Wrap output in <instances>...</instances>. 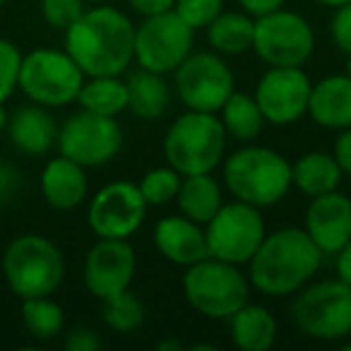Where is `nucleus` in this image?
I'll use <instances>...</instances> for the list:
<instances>
[{
    "instance_id": "1",
    "label": "nucleus",
    "mask_w": 351,
    "mask_h": 351,
    "mask_svg": "<svg viewBox=\"0 0 351 351\" xmlns=\"http://www.w3.org/2000/svg\"><path fill=\"white\" fill-rule=\"evenodd\" d=\"M65 51L84 77L123 75L135 60V25L113 5H97L65 32Z\"/></svg>"
},
{
    "instance_id": "2",
    "label": "nucleus",
    "mask_w": 351,
    "mask_h": 351,
    "mask_svg": "<svg viewBox=\"0 0 351 351\" xmlns=\"http://www.w3.org/2000/svg\"><path fill=\"white\" fill-rule=\"evenodd\" d=\"M322 250L313 243L306 229L284 226L265 236L258 253L248 263L250 287L263 296L284 298L301 291L317 274Z\"/></svg>"
},
{
    "instance_id": "3",
    "label": "nucleus",
    "mask_w": 351,
    "mask_h": 351,
    "mask_svg": "<svg viewBox=\"0 0 351 351\" xmlns=\"http://www.w3.org/2000/svg\"><path fill=\"white\" fill-rule=\"evenodd\" d=\"M226 191L234 200L260 210L282 202L293 186L291 161L263 145H243L221 161Z\"/></svg>"
},
{
    "instance_id": "4",
    "label": "nucleus",
    "mask_w": 351,
    "mask_h": 351,
    "mask_svg": "<svg viewBox=\"0 0 351 351\" xmlns=\"http://www.w3.org/2000/svg\"><path fill=\"white\" fill-rule=\"evenodd\" d=\"M3 279L17 298L53 296L65 282L63 250L41 234H22L3 253Z\"/></svg>"
},
{
    "instance_id": "5",
    "label": "nucleus",
    "mask_w": 351,
    "mask_h": 351,
    "mask_svg": "<svg viewBox=\"0 0 351 351\" xmlns=\"http://www.w3.org/2000/svg\"><path fill=\"white\" fill-rule=\"evenodd\" d=\"M226 130L217 113L186 111L164 135L166 164L181 176L215 173L226 156Z\"/></svg>"
},
{
    "instance_id": "6",
    "label": "nucleus",
    "mask_w": 351,
    "mask_h": 351,
    "mask_svg": "<svg viewBox=\"0 0 351 351\" xmlns=\"http://www.w3.org/2000/svg\"><path fill=\"white\" fill-rule=\"evenodd\" d=\"M250 289L248 272H241V265L212 255L186 267L183 274V296L188 306L212 320H229L250 301Z\"/></svg>"
},
{
    "instance_id": "7",
    "label": "nucleus",
    "mask_w": 351,
    "mask_h": 351,
    "mask_svg": "<svg viewBox=\"0 0 351 351\" xmlns=\"http://www.w3.org/2000/svg\"><path fill=\"white\" fill-rule=\"evenodd\" d=\"M298 332L317 341H341L351 335V287L337 279L306 284L291 303Z\"/></svg>"
},
{
    "instance_id": "8",
    "label": "nucleus",
    "mask_w": 351,
    "mask_h": 351,
    "mask_svg": "<svg viewBox=\"0 0 351 351\" xmlns=\"http://www.w3.org/2000/svg\"><path fill=\"white\" fill-rule=\"evenodd\" d=\"M82 84L84 73L65 49H34L22 56L17 89L32 104L46 108L70 106L77 101Z\"/></svg>"
},
{
    "instance_id": "9",
    "label": "nucleus",
    "mask_w": 351,
    "mask_h": 351,
    "mask_svg": "<svg viewBox=\"0 0 351 351\" xmlns=\"http://www.w3.org/2000/svg\"><path fill=\"white\" fill-rule=\"evenodd\" d=\"M253 51L267 68H303L315 51V32L303 15L282 8L255 17Z\"/></svg>"
},
{
    "instance_id": "10",
    "label": "nucleus",
    "mask_w": 351,
    "mask_h": 351,
    "mask_svg": "<svg viewBox=\"0 0 351 351\" xmlns=\"http://www.w3.org/2000/svg\"><path fill=\"white\" fill-rule=\"evenodd\" d=\"M207 250L212 258L234 265H248L267 236L265 217L260 207L231 200L219 207L205 224Z\"/></svg>"
},
{
    "instance_id": "11",
    "label": "nucleus",
    "mask_w": 351,
    "mask_h": 351,
    "mask_svg": "<svg viewBox=\"0 0 351 351\" xmlns=\"http://www.w3.org/2000/svg\"><path fill=\"white\" fill-rule=\"evenodd\" d=\"M176 73V97L188 111L219 113L236 92L234 70L217 51H193Z\"/></svg>"
},
{
    "instance_id": "12",
    "label": "nucleus",
    "mask_w": 351,
    "mask_h": 351,
    "mask_svg": "<svg viewBox=\"0 0 351 351\" xmlns=\"http://www.w3.org/2000/svg\"><path fill=\"white\" fill-rule=\"evenodd\" d=\"M195 29L186 25L173 10L142 17L135 25V63L152 73H173L193 53Z\"/></svg>"
},
{
    "instance_id": "13",
    "label": "nucleus",
    "mask_w": 351,
    "mask_h": 351,
    "mask_svg": "<svg viewBox=\"0 0 351 351\" xmlns=\"http://www.w3.org/2000/svg\"><path fill=\"white\" fill-rule=\"evenodd\" d=\"M58 152L77 161L84 169H97L118 156L123 147V130L116 118L80 108L58 130Z\"/></svg>"
},
{
    "instance_id": "14",
    "label": "nucleus",
    "mask_w": 351,
    "mask_h": 351,
    "mask_svg": "<svg viewBox=\"0 0 351 351\" xmlns=\"http://www.w3.org/2000/svg\"><path fill=\"white\" fill-rule=\"evenodd\" d=\"M147 200L132 181H113L99 188L87 207V224L97 239L130 241L147 217Z\"/></svg>"
},
{
    "instance_id": "15",
    "label": "nucleus",
    "mask_w": 351,
    "mask_h": 351,
    "mask_svg": "<svg viewBox=\"0 0 351 351\" xmlns=\"http://www.w3.org/2000/svg\"><path fill=\"white\" fill-rule=\"evenodd\" d=\"M313 82L303 68H267L255 87V101L265 121L277 128L291 125L308 113Z\"/></svg>"
},
{
    "instance_id": "16",
    "label": "nucleus",
    "mask_w": 351,
    "mask_h": 351,
    "mask_svg": "<svg viewBox=\"0 0 351 351\" xmlns=\"http://www.w3.org/2000/svg\"><path fill=\"white\" fill-rule=\"evenodd\" d=\"M137 258L130 241L97 239L84 258V287L99 301L128 291L135 279Z\"/></svg>"
},
{
    "instance_id": "17",
    "label": "nucleus",
    "mask_w": 351,
    "mask_h": 351,
    "mask_svg": "<svg viewBox=\"0 0 351 351\" xmlns=\"http://www.w3.org/2000/svg\"><path fill=\"white\" fill-rule=\"evenodd\" d=\"M303 229L322 255H335L351 239V197L339 191L311 197Z\"/></svg>"
},
{
    "instance_id": "18",
    "label": "nucleus",
    "mask_w": 351,
    "mask_h": 351,
    "mask_svg": "<svg viewBox=\"0 0 351 351\" xmlns=\"http://www.w3.org/2000/svg\"><path fill=\"white\" fill-rule=\"evenodd\" d=\"M152 241H154L161 258L178 265V267H191L210 255L202 224L188 219L186 215H171L156 221L154 231H152Z\"/></svg>"
},
{
    "instance_id": "19",
    "label": "nucleus",
    "mask_w": 351,
    "mask_h": 351,
    "mask_svg": "<svg viewBox=\"0 0 351 351\" xmlns=\"http://www.w3.org/2000/svg\"><path fill=\"white\" fill-rule=\"evenodd\" d=\"M39 188L44 200L58 212H73L89 197L87 169L77 161L58 154L41 169Z\"/></svg>"
},
{
    "instance_id": "20",
    "label": "nucleus",
    "mask_w": 351,
    "mask_h": 351,
    "mask_svg": "<svg viewBox=\"0 0 351 351\" xmlns=\"http://www.w3.org/2000/svg\"><path fill=\"white\" fill-rule=\"evenodd\" d=\"M8 137L12 147L22 154L41 156L49 154L58 145V130L51 108L39 106V104H27L20 106L8 116Z\"/></svg>"
},
{
    "instance_id": "21",
    "label": "nucleus",
    "mask_w": 351,
    "mask_h": 351,
    "mask_svg": "<svg viewBox=\"0 0 351 351\" xmlns=\"http://www.w3.org/2000/svg\"><path fill=\"white\" fill-rule=\"evenodd\" d=\"M308 116L327 130L351 128V77L346 73L327 75L313 82Z\"/></svg>"
},
{
    "instance_id": "22",
    "label": "nucleus",
    "mask_w": 351,
    "mask_h": 351,
    "mask_svg": "<svg viewBox=\"0 0 351 351\" xmlns=\"http://www.w3.org/2000/svg\"><path fill=\"white\" fill-rule=\"evenodd\" d=\"M231 341L241 351H267L277 341V320L263 303H245L229 317Z\"/></svg>"
},
{
    "instance_id": "23",
    "label": "nucleus",
    "mask_w": 351,
    "mask_h": 351,
    "mask_svg": "<svg viewBox=\"0 0 351 351\" xmlns=\"http://www.w3.org/2000/svg\"><path fill=\"white\" fill-rule=\"evenodd\" d=\"M128 84V111L142 121H156L171 106V87L161 73L140 68L130 73Z\"/></svg>"
},
{
    "instance_id": "24",
    "label": "nucleus",
    "mask_w": 351,
    "mask_h": 351,
    "mask_svg": "<svg viewBox=\"0 0 351 351\" xmlns=\"http://www.w3.org/2000/svg\"><path fill=\"white\" fill-rule=\"evenodd\" d=\"M341 169L330 152H306L291 164L293 188L306 197H317L332 193L341 183Z\"/></svg>"
},
{
    "instance_id": "25",
    "label": "nucleus",
    "mask_w": 351,
    "mask_h": 351,
    "mask_svg": "<svg viewBox=\"0 0 351 351\" xmlns=\"http://www.w3.org/2000/svg\"><path fill=\"white\" fill-rule=\"evenodd\" d=\"M176 202H178L181 215L205 226L224 205V193H221L219 181L212 173L183 176Z\"/></svg>"
},
{
    "instance_id": "26",
    "label": "nucleus",
    "mask_w": 351,
    "mask_h": 351,
    "mask_svg": "<svg viewBox=\"0 0 351 351\" xmlns=\"http://www.w3.org/2000/svg\"><path fill=\"white\" fill-rule=\"evenodd\" d=\"M207 44L219 56H241L253 49L255 34V17H250L245 10L241 12H221L219 17L205 27Z\"/></svg>"
},
{
    "instance_id": "27",
    "label": "nucleus",
    "mask_w": 351,
    "mask_h": 351,
    "mask_svg": "<svg viewBox=\"0 0 351 351\" xmlns=\"http://www.w3.org/2000/svg\"><path fill=\"white\" fill-rule=\"evenodd\" d=\"M80 108L99 113V116L118 118L128 111V84L121 75H99L84 77V84L77 97Z\"/></svg>"
},
{
    "instance_id": "28",
    "label": "nucleus",
    "mask_w": 351,
    "mask_h": 351,
    "mask_svg": "<svg viewBox=\"0 0 351 351\" xmlns=\"http://www.w3.org/2000/svg\"><path fill=\"white\" fill-rule=\"evenodd\" d=\"M219 121L226 130V137L236 142H250L263 132L265 128V116L260 111L258 101H255L253 94H245V92H234L226 104L219 108Z\"/></svg>"
},
{
    "instance_id": "29",
    "label": "nucleus",
    "mask_w": 351,
    "mask_h": 351,
    "mask_svg": "<svg viewBox=\"0 0 351 351\" xmlns=\"http://www.w3.org/2000/svg\"><path fill=\"white\" fill-rule=\"evenodd\" d=\"M22 322L29 337L39 341H49L63 332L65 313L53 296H32L22 298Z\"/></svg>"
},
{
    "instance_id": "30",
    "label": "nucleus",
    "mask_w": 351,
    "mask_h": 351,
    "mask_svg": "<svg viewBox=\"0 0 351 351\" xmlns=\"http://www.w3.org/2000/svg\"><path fill=\"white\" fill-rule=\"evenodd\" d=\"M104 303V322H106L108 330L118 332V335H130V332L140 330L142 322H145V306L135 293L128 289V291L118 293V296L106 298Z\"/></svg>"
},
{
    "instance_id": "31",
    "label": "nucleus",
    "mask_w": 351,
    "mask_h": 351,
    "mask_svg": "<svg viewBox=\"0 0 351 351\" xmlns=\"http://www.w3.org/2000/svg\"><path fill=\"white\" fill-rule=\"evenodd\" d=\"M183 176L173 169V166H156V169H149L145 176L140 178V193L147 200L149 207H164L169 202L176 200L178 195V188H181Z\"/></svg>"
},
{
    "instance_id": "32",
    "label": "nucleus",
    "mask_w": 351,
    "mask_h": 351,
    "mask_svg": "<svg viewBox=\"0 0 351 351\" xmlns=\"http://www.w3.org/2000/svg\"><path fill=\"white\" fill-rule=\"evenodd\" d=\"M173 12L191 29H205L215 17L224 12V0H176Z\"/></svg>"
},
{
    "instance_id": "33",
    "label": "nucleus",
    "mask_w": 351,
    "mask_h": 351,
    "mask_svg": "<svg viewBox=\"0 0 351 351\" xmlns=\"http://www.w3.org/2000/svg\"><path fill=\"white\" fill-rule=\"evenodd\" d=\"M22 68V51L10 39H0V104L17 92Z\"/></svg>"
},
{
    "instance_id": "34",
    "label": "nucleus",
    "mask_w": 351,
    "mask_h": 351,
    "mask_svg": "<svg viewBox=\"0 0 351 351\" xmlns=\"http://www.w3.org/2000/svg\"><path fill=\"white\" fill-rule=\"evenodd\" d=\"M46 25L56 32H68L84 15V0H39Z\"/></svg>"
},
{
    "instance_id": "35",
    "label": "nucleus",
    "mask_w": 351,
    "mask_h": 351,
    "mask_svg": "<svg viewBox=\"0 0 351 351\" xmlns=\"http://www.w3.org/2000/svg\"><path fill=\"white\" fill-rule=\"evenodd\" d=\"M330 34L335 46L341 53H351V0L344 5L335 8V15L330 22Z\"/></svg>"
},
{
    "instance_id": "36",
    "label": "nucleus",
    "mask_w": 351,
    "mask_h": 351,
    "mask_svg": "<svg viewBox=\"0 0 351 351\" xmlns=\"http://www.w3.org/2000/svg\"><path fill=\"white\" fill-rule=\"evenodd\" d=\"M63 346L68 351H97L99 346H101V339H99V335L92 327H75V330L65 337Z\"/></svg>"
},
{
    "instance_id": "37",
    "label": "nucleus",
    "mask_w": 351,
    "mask_h": 351,
    "mask_svg": "<svg viewBox=\"0 0 351 351\" xmlns=\"http://www.w3.org/2000/svg\"><path fill=\"white\" fill-rule=\"evenodd\" d=\"M332 154H335L341 173L351 178V128L339 130V135H337V140H335V149H332Z\"/></svg>"
},
{
    "instance_id": "38",
    "label": "nucleus",
    "mask_w": 351,
    "mask_h": 351,
    "mask_svg": "<svg viewBox=\"0 0 351 351\" xmlns=\"http://www.w3.org/2000/svg\"><path fill=\"white\" fill-rule=\"evenodd\" d=\"M128 5L140 17H152V15H161V12L173 10L176 0H128Z\"/></svg>"
},
{
    "instance_id": "39",
    "label": "nucleus",
    "mask_w": 351,
    "mask_h": 351,
    "mask_svg": "<svg viewBox=\"0 0 351 351\" xmlns=\"http://www.w3.org/2000/svg\"><path fill=\"white\" fill-rule=\"evenodd\" d=\"M241 10H245L250 17H263L274 10H282L287 0H239Z\"/></svg>"
},
{
    "instance_id": "40",
    "label": "nucleus",
    "mask_w": 351,
    "mask_h": 351,
    "mask_svg": "<svg viewBox=\"0 0 351 351\" xmlns=\"http://www.w3.org/2000/svg\"><path fill=\"white\" fill-rule=\"evenodd\" d=\"M335 269L337 277L351 287V239L335 253Z\"/></svg>"
},
{
    "instance_id": "41",
    "label": "nucleus",
    "mask_w": 351,
    "mask_h": 351,
    "mask_svg": "<svg viewBox=\"0 0 351 351\" xmlns=\"http://www.w3.org/2000/svg\"><path fill=\"white\" fill-rule=\"evenodd\" d=\"M17 171L12 169V166L8 164H0V202H5L12 197V193H15L17 188Z\"/></svg>"
},
{
    "instance_id": "42",
    "label": "nucleus",
    "mask_w": 351,
    "mask_h": 351,
    "mask_svg": "<svg viewBox=\"0 0 351 351\" xmlns=\"http://www.w3.org/2000/svg\"><path fill=\"white\" fill-rule=\"evenodd\" d=\"M156 349H173V351H181V349H186V346H183V341H178V339H164V341H159V344H156Z\"/></svg>"
},
{
    "instance_id": "43",
    "label": "nucleus",
    "mask_w": 351,
    "mask_h": 351,
    "mask_svg": "<svg viewBox=\"0 0 351 351\" xmlns=\"http://www.w3.org/2000/svg\"><path fill=\"white\" fill-rule=\"evenodd\" d=\"M317 5H325V8H332V10H335V8H339V5H344V3H349V0H315Z\"/></svg>"
},
{
    "instance_id": "44",
    "label": "nucleus",
    "mask_w": 351,
    "mask_h": 351,
    "mask_svg": "<svg viewBox=\"0 0 351 351\" xmlns=\"http://www.w3.org/2000/svg\"><path fill=\"white\" fill-rule=\"evenodd\" d=\"M8 116H10V113L5 111V104H0V132L8 128Z\"/></svg>"
},
{
    "instance_id": "45",
    "label": "nucleus",
    "mask_w": 351,
    "mask_h": 351,
    "mask_svg": "<svg viewBox=\"0 0 351 351\" xmlns=\"http://www.w3.org/2000/svg\"><path fill=\"white\" fill-rule=\"evenodd\" d=\"M346 75H349V77H351V53L346 56Z\"/></svg>"
},
{
    "instance_id": "46",
    "label": "nucleus",
    "mask_w": 351,
    "mask_h": 351,
    "mask_svg": "<svg viewBox=\"0 0 351 351\" xmlns=\"http://www.w3.org/2000/svg\"><path fill=\"white\" fill-rule=\"evenodd\" d=\"M3 5H5V0H0V10H3Z\"/></svg>"
},
{
    "instance_id": "47",
    "label": "nucleus",
    "mask_w": 351,
    "mask_h": 351,
    "mask_svg": "<svg viewBox=\"0 0 351 351\" xmlns=\"http://www.w3.org/2000/svg\"><path fill=\"white\" fill-rule=\"evenodd\" d=\"M104 3H106V0H104Z\"/></svg>"
},
{
    "instance_id": "48",
    "label": "nucleus",
    "mask_w": 351,
    "mask_h": 351,
    "mask_svg": "<svg viewBox=\"0 0 351 351\" xmlns=\"http://www.w3.org/2000/svg\"><path fill=\"white\" fill-rule=\"evenodd\" d=\"M349 197H351V195H349Z\"/></svg>"
}]
</instances>
